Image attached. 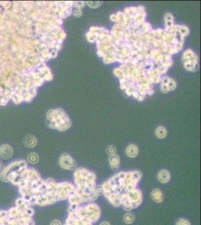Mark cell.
Returning a JSON list of instances; mask_svg holds the SVG:
<instances>
[{
  "mask_svg": "<svg viewBox=\"0 0 201 225\" xmlns=\"http://www.w3.org/2000/svg\"><path fill=\"white\" fill-rule=\"evenodd\" d=\"M116 152V149L115 146L113 145L109 146L107 147V154H109L110 155H115Z\"/></svg>",
  "mask_w": 201,
  "mask_h": 225,
  "instance_id": "24",
  "label": "cell"
},
{
  "mask_svg": "<svg viewBox=\"0 0 201 225\" xmlns=\"http://www.w3.org/2000/svg\"><path fill=\"white\" fill-rule=\"evenodd\" d=\"M100 217V207L91 202L80 206L76 211L68 212L65 224L62 225H93Z\"/></svg>",
  "mask_w": 201,
  "mask_h": 225,
  "instance_id": "5",
  "label": "cell"
},
{
  "mask_svg": "<svg viewBox=\"0 0 201 225\" xmlns=\"http://www.w3.org/2000/svg\"><path fill=\"white\" fill-rule=\"evenodd\" d=\"M155 135L158 138L163 139L166 137L167 135V130L164 127L159 126L156 128L155 130Z\"/></svg>",
  "mask_w": 201,
  "mask_h": 225,
  "instance_id": "17",
  "label": "cell"
},
{
  "mask_svg": "<svg viewBox=\"0 0 201 225\" xmlns=\"http://www.w3.org/2000/svg\"><path fill=\"white\" fill-rule=\"evenodd\" d=\"M28 160H29L31 163L35 164L36 163V162H38V156L35 154V153H31V154H29V156H28Z\"/></svg>",
  "mask_w": 201,
  "mask_h": 225,
  "instance_id": "21",
  "label": "cell"
},
{
  "mask_svg": "<svg viewBox=\"0 0 201 225\" xmlns=\"http://www.w3.org/2000/svg\"><path fill=\"white\" fill-rule=\"evenodd\" d=\"M49 126L59 131H66L72 126V122L65 111L62 109L50 110L47 113Z\"/></svg>",
  "mask_w": 201,
  "mask_h": 225,
  "instance_id": "6",
  "label": "cell"
},
{
  "mask_svg": "<svg viewBox=\"0 0 201 225\" xmlns=\"http://www.w3.org/2000/svg\"><path fill=\"white\" fill-rule=\"evenodd\" d=\"M164 20L165 27L166 28H170L174 25V19L171 14L167 13L165 14Z\"/></svg>",
  "mask_w": 201,
  "mask_h": 225,
  "instance_id": "16",
  "label": "cell"
},
{
  "mask_svg": "<svg viewBox=\"0 0 201 225\" xmlns=\"http://www.w3.org/2000/svg\"><path fill=\"white\" fill-rule=\"evenodd\" d=\"M123 221L125 224H131L135 221V216L132 213H131V212H128V213H126L124 215Z\"/></svg>",
  "mask_w": 201,
  "mask_h": 225,
  "instance_id": "18",
  "label": "cell"
},
{
  "mask_svg": "<svg viewBox=\"0 0 201 225\" xmlns=\"http://www.w3.org/2000/svg\"><path fill=\"white\" fill-rule=\"evenodd\" d=\"M72 14H74L75 17H81L82 14H83V12H82V10L80 9V8H75V7H74L72 9Z\"/></svg>",
  "mask_w": 201,
  "mask_h": 225,
  "instance_id": "23",
  "label": "cell"
},
{
  "mask_svg": "<svg viewBox=\"0 0 201 225\" xmlns=\"http://www.w3.org/2000/svg\"><path fill=\"white\" fill-rule=\"evenodd\" d=\"M85 2H73V4H74V7L75 8H80L81 9L82 8H83L85 5Z\"/></svg>",
  "mask_w": 201,
  "mask_h": 225,
  "instance_id": "25",
  "label": "cell"
},
{
  "mask_svg": "<svg viewBox=\"0 0 201 225\" xmlns=\"http://www.w3.org/2000/svg\"><path fill=\"white\" fill-rule=\"evenodd\" d=\"M75 189L73 183H57L53 179H43L33 197L27 200L24 199L31 206H46L68 200Z\"/></svg>",
  "mask_w": 201,
  "mask_h": 225,
  "instance_id": "3",
  "label": "cell"
},
{
  "mask_svg": "<svg viewBox=\"0 0 201 225\" xmlns=\"http://www.w3.org/2000/svg\"><path fill=\"white\" fill-rule=\"evenodd\" d=\"M176 225H191V223L188 220H187L186 218H178L177 221H176L175 223Z\"/></svg>",
  "mask_w": 201,
  "mask_h": 225,
  "instance_id": "20",
  "label": "cell"
},
{
  "mask_svg": "<svg viewBox=\"0 0 201 225\" xmlns=\"http://www.w3.org/2000/svg\"><path fill=\"white\" fill-rule=\"evenodd\" d=\"M151 197H152V199L155 202V203H161L164 201V194L160 190L159 188H155L153 189L152 193H151Z\"/></svg>",
  "mask_w": 201,
  "mask_h": 225,
  "instance_id": "12",
  "label": "cell"
},
{
  "mask_svg": "<svg viewBox=\"0 0 201 225\" xmlns=\"http://www.w3.org/2000/svg\"><path fill=\"white\" fill-rule=\"evenodd\" d=\"M182 62L187 71H195L198 70V56L192 50H187L183 53Z\"/></svg>",
  "mask_w": 201,
  "mask_h": 225,
  "instance_id": "8",
  "label": "cell"
},
{
  "mask_svg": "<svg viewBox=\"0 0 201 225\" xmlns=\"http://www.w3.org/2000/svg\"><path fill=\"white\" fill-rule=\"evenodd\" d=\"M73 176L76 189L68 200V206L79 207L95 201L102 194V189L96 184V175L92 171L84 167H77L74 170Z\"/></svg>",
  "mask_w": 201,
  "mask_h": 225,
  "instance_id": "2",
  "label": "cell"
},
{
  "mask_svg": "<svg viewBox=\"0 0 201 225\" xmlns=\"http://www.w3.org/2000/svg\"><path fill=\"white\" fill-rule=\"evenodd\" d=\"M87 5L92 8H96L99 7L102 3V2H86Z\"/></svg>",
  "mask_w": 201,
  "mask_h": 225,
  "instance_id": "22",
  "label": "cell"
},
{
  "mask_svg": "<svg viewBox=\"0 0 201 225\" xmlns=\"http://www.w3.org/2000/svg\"><path fill=\"white\" fill-rule=\"evenodd\" d=\"M109 163L111 169L114 171H117L120 166V158L119 155H110L109 158Z\"/></svg>",
  "mask_w": 201,
  "mask_h": 225,
  "instance_id": "11",
  "label": "cell"
},
{
  "mask_svg": "<svg viewBox=\"0 0 201 225\" xmlns=\"http://www.w3.org/2000/svg\"><path fill=\"white\" fill-rule=\"evenodd\" d=\"M34 213L33 206L20 197L16 200L15 207L0 210V225H35Z\"/></svg>",
  "mask_w": 201,
  "mask_h": 225,
  "instance_id": "4",
  "label": "cell"
},
{
  "mask_svg": "<svg viewBox=\"0 0 201 225\" xmlns=\"http://www.w3.org/2000/svg\"><path fill=\"white\" fill-rule=\"evenodd\" d=\"M167 86H168V88L169 89V91H171V90H173V89H176V87H177V83H176V81L173 79L170 78L168 80Z\"/></svg>",
  "mask_w": 201,
  "mask_h": 225,
  "instance_id": "19",
  "label": "cell"
},
{
  "mask_svg": "<svg viewBox=\"0 0 201 225\" xmlns=\"http://www.w3.org/2000/svg\"><path fill=\"white\" fill-rule=\"evenodd\" d=\"M158 181L162 184L168 183L170 180V174L168 170L162 169L158 174Z\"/></svg>",
  "mask_w": 201,
  "mask_h": 225,
  "instance_id": "10",
  "label": "cell"
},
{
  "mask_svg": "<svg viewBox=\"0 0 201 225\" xmlns=\"http://www.w3.org/2000/svg\"><path fill=\"white\" fill-rule=\"evenodd\" d=\"M50 225H62V223L60 222L59 221L56 220V221H53L52 223H51Z\"/></svg>",
  "mask_w": 201,
  "mask_h": 225,
  "instance_id": "26",
  "label": "cell"
},
{
  "mask_svg": "<svg viewBox=\"0 0 201 225\" xmlns=\"http://www.w3.org/2000/svg\"><path fill=\"white\" fill-rule=\"evenodd\" d=\"M141 178L142 173L139 170L116 173L101 185L102 194L112 206L120 207L126 195L138 188Z\"/></svg>",
  "mask_w": 201,
  "mask_h": 225,
  "instance_id": "1",
  "label": "cell"
},
{
  "mask_svg": "<svg viewBox=\"0 0 201 225\" xmlns=\"http://www.w3.org/2000/svg\"><path fill=\"white\" fill-rule=\"evenodd\" d=\"M2 164L0 162V173L2 172Z\"/></svg>",
  "mask_w": 201,
  "mask_h": 225,
  "instance_id": "28",
  "label": "cell"
},
{
  "mask_svg": "<svg viewBox=\"0 0 201 225\" xmlns=\"http://www.w3.org/2000/svg\"><path fill=\"white\" fill-rule=\"evenodd\" d=\"M170 77L166 75H164V76L161 77V90L163 93H168L169 92V89L168 88V82Z\"/></svg>",
  "mask_w": 201,
  "mask_h": 225,
  "instance_id": "15",
  "label": "cell"
},
{
  "mask_svg": "<svg viewBox=\"0 0 201 225\" xmlns=\"http://www.w3.org/2000/svg\"><path fill=\"white\" fill-rule=\"evenodd\" d=\"M125 153L130 158H135L138 155V148L135 144H130L126 148Z\"/></svg>",
  "mask_w": 201,
  "mask_h": 225,
  "instance_id": "14",
  "label": "cell"
},
{
  "mask_svg": "<svg viewBox=\"0 0 201 225\" xmlns=\"http://www.w3.org/2000/svg\"><path fill=\"white\" fill-rule=\"evenodd\" d=\"M59 164L62 168L68 170H74L77 167L76 161L68 153H64L60 156Z\"/></svg>",
  "mask_w": 201,
  "mask_h": 225,
  "instance_id": "9",
  "label": "cell"
},
{
  "mask_svg": "<svg viewBox=\"0 0 201 225\" xmlns=\"http://www.w3.org/2000/svg\"><path fill=\"white\" fill-rule=\"evenodd\" d=\"M99 225H110V224L109 222H107V221H103V222H101Z\"/></svg>",
  "mask_w": 201,
  "mask_h": 225,
  "instance_id": "27",
  "label": "cell"
},
{
  "mask_svg": "<svg viewBox=\"0 0 201 225\" xmlns=\"http://www.w3.org/2000/svg\"><path fill=\"white\" fill-rule=\"evenodd\" d=\"M143 202V193L141 190L137 188L134 190L131 191L125 197L122 203L123 210L129 212L138 208Z\"/></svg>",
  "mask_w": 201,
  "mask_h": 225,
  "instance_id": "7",
  "label": "cell"
},
{
  "mask_svg": "<svg viewBox=\"0 0 201 225\" xmlns=\"http://www.w3.org/2000/svg\"><path fill=\"white\" fill-rule=\"evenodd\" d=\"M12 155V150L9 146L4 145L0 147V158L8 159Z\"/></svg>",
  "mask_w": 201,
  "mask_h": 225,
  "instance_id": "13",
  "label": "cell"
}]
</instances>
